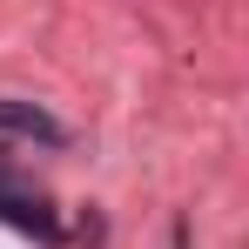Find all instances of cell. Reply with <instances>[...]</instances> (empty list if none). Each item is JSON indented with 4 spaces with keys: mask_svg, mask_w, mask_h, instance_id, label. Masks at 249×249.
<instances>
[{
    "mask_svg": "<svg viewBox=\"0 0 249 249\" xmlns=\"http://www.w3.org/2000/svg\"><path fill=\"white\" fill-rule=\"evenodd\" d=\"M0 215H7L14 229H34L41 243H54V236H61V222H54L47 196H41V189H27V182H20L7 162H0Z\"/></svg>",
    "mask_w": 249,
    "mask_h": 249,
    "instance_id": "obj_1",
    "label": "cell"
},
{
    "mask_svg": "<svg viewBox=\"0 0 249 249\" xmlns=\"http://www.w3.org/2000/svg\"><path fill=\"white\" fill-rule=\"evenodd\" d=\"M0 128L7 135H34V142H61V122H47L34 101H0Z\"/></svg>",
    "mask_w": 249,
    "mask_h": 249,
    "instance_id": "obj_2",
    "label": "cell"
}]
</instances>
